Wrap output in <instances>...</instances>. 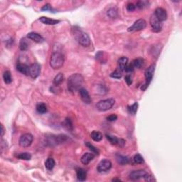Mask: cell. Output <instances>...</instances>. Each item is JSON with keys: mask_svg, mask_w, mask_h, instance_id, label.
Here are the masks:
<instances>
[{"mask_svg": "<svg viewBox=\"0 0 182 182\" xmlns=\"http://www.w3.org/2000/svg\"><path fill=\"white\" fill-rule=\"evenodd\" d=\"M83 83V77L80 73L72 74L68 79V88L71 93L79 91Z\"/></svg>", "mask_w": 182, "mask_h": 182, "instance_id": "cell-1", "label": "cell"}, {"mask_svg": "<svg viewBox=\"0 0 182 182\" xmlns=\"http://www.w3.org/2000/svg\"><path fill=\"white\" fill-rule=\"evenodd\" d=\"M73 35L78 42L84 47H88L91 45V39L86 33L83 32L78 27H73Z\"/></svg>", "mask_w": 182, "mask_h": 182, "instance_id": "cell-2", "label": "cell"}, {"mask_svg": "<svg viewBox=\"0 0 182 182\" xmlns=\"http://www.w3.org/2000/svg\"><path fill=\"white\" fill-rule=\"evenodd\" d=\"M64 56L63 55L59 52H55L51 56L50 59V65L53 69H60L63 65Z\"/></svg>", "mask_w": 182, "mask_h": 182, "instance_id": "cell-3", "label": "cell"}, {"mask_svg": "<svg viewBox=\"0 0 182 182\" xmlns=\"http://www.w3.org/2000/svg\"><path fill=\"white\" fill-rule=\"evenodd\" d=\"M67 139H68L67 136L64 135V134H59V135L50 134L49 136H47L46 140V143L49 146H56V145L65 142Z\"/></svg>", "mask_w": 182, "mask_h": 182, "instance_id": "cell-4", "label": "cell"}, {"mask_svg": "<svg viewBox=\"0 0 182 182\" xmlns=\"http://www.w3.org/2000/svg\"><path fill=\"white\" fill-rule=\"evenodd\" d=\"M154 71H155V64H152L147 68L146 71L145 72V83L142 86V91H145L149 86L150 84L151 81L153 78V76H154Z\"/></svg>", "mask_w": 182, "mask_h": 182, "instance_id": "cell-5", "label": "cell"}, {"mask_svg": "<svg viewBox=\"0 0 182 182\" xmlns=\"http://www.w3.org/2000/svg\"><path fill=\"white\" fill-rule=\"evenodd\" d=\"M115 100L113 98H108L105 100H100L96 105V108L100 111H107L111 109L115 105Z\"/></svg>", "mask_w": 182, "mask_h": 182, "instance_id": "cell-6", "label": "cell"}, {"mask_svg": "<svg viewBox=\"0 0 182 182\" xmlns=\"http://www.w3.org/2000/svg\"><path fill=\"white\" fill-rule=\"evenodd\" d=\"M147 27V22L145 19H140L138 20L134 21V24L128 28L127 31L129 32L134 31H140L144 30Z\"/></svg>", "mask_w": 182, "mask_h": 182, "instance_id": "cell-7", "label": "cell"}, {"mask_svg": "<svg viewBox=\"0 0 182 182\" xmlns=\"http://www.w3.org/2000/svg\"><path fill=\"white\" fill-rule=\"evenodd\" d=\"M33 140V137L30 133H25L21 136L19 139V144L21 147H28L32 144Z\"/></svg>", "mask_w": 182, "mask_h": 182, "instance_id": "cell-8", "label": "cell"}, {"mask_svg": "<svg viewBox=\"0 0 182 182\" xmlns=\"http://www.w3.org/2000/svg\"><path fill=\"white\" fill-rule=\"evenodd\" d=\"M150 25L152 27V29L154 32L156 33H158V32L161 31L162 29V21H160L156 17V16L154 14H152L150 17Z\"/></svg>", "mask_w": 182, "mask_h": 182, "instance_id": "cell-9", "label": "cell"}, {"mask_svg": "<svg viewBox=\"0 0 182 182\" xmlns=\"http://www.w3.org/2000/svg\"><path fill=\"white\" fill-rule=\"evenodd\" d=\"M41 73V65L39 63H33L29 66V75L33 79L39 77Z\"/></svg>", "mask_w": 182, "mask_h": 182, "instance_id": "cell-10", "label": "cell"}, {"mask_svg": "<svg viewBox=\"0 0 182 182\" xmlns=\"http://www.w3.org/2000/svg\"><path fill=\"white\" fill-rule=\"evenodd\" d=\"M112 167V163L110 160H103L98 164L97 167V172L102 173L109 171Z\"/></svg>", "mask_w": 182, "mask_h": 182, "instance_id": "cell-11", "label": "cell"}, {"mask_svg": "<svg viewBox=\"0 0 182 182\" xmlns=\"http://www.w3.org/2000/svg\"><path fill=\"white\" fill-rule=\"evenodd\" d=\"M154 15L156 16V17L159 19L160 21H164L167 19V13H166V11L164 9L162 8V7H158L155 10L154 12Z\"/></svg>", "mask_w": 182, "mask_h": 182, "instance_id": "cell-12", "label": "cell"}, {"mask_svg": "<svg viewBox=\"0 0 182 182\" xmlns=\"http://www.w3.org/2000/svg\"><path fill=\"white\" fill-rule=\"evenodd\" d=\"M147 174V172H145V170L140 169V170H135L132 172L129 175V178L131 180H138L140 179H142L145 177V175Z\"/></svg>", "mask_w": 182, "mask_h": 182, "instance_id": "cell-13", "label": "cell"}, {"mask_svg": "<svg viewBox=\"0 0 182 182\" xmlns=\"http://www.w3.org/2000/svg\"><path fill=\"white\" fill-rule=\"evenodd\" d=\"M79 93H80V98L81 100L83 101L84 103L85 104H91L92 102V99L90 96L89 93H88V91H87L85 88H81L79 90Z\"/></svg>", "mask_w": 182, "mask_h": 182, "instance_id": "cell-14", "label": "cell"}, {"mask_svg": "<svg viewBox=\"0 0 182 182\" xmlns=\"http://www.w3.org/2000/svg\"><path fill=\"white\" fill-rule=\"evenodd\" d=\"M27 38L36 43H42L44 41V38L39 33H36V32H30V33H29L27 34Z\"/></svg>", "mask_w": 182, "mask_h": 182, "instance_id": "cell-15", "label": "cell"}, {"mask_svg": "<svg viewBox=\"0 0 182 182\" xmlns=\"http://www.w3.org/2000/svg\"><path fill=\"white\" fill-rule=\"evenodd\" d=\"M94 157H95V154H93V152H91V153L87 152V153H85V154L82 156V157H81V159H80V161L82 164H83L87 165V164H89L90 162L93 160V159H94Z\"/></svg>", "mask_w": 182, "mask_h": 182, "instance_id": "cell-16", "label": "cell"}, {"mask_svg": "<svg viewBox=\"0 0 182 182\" xmlns=\"http://www.w3.org/2000/svg\"><path fill=\"white\" fill-rule=\"evenodd\" d=\"M76 175H77V179L78 181H84L86 179L87 172L82 168H78L76 169Z\"/></svg>", "mask_w": 182, "mask_h": 182, "instance_id": "cell-17", "label": "cell"}, {"mask_svg": "<svg viewBox=\"0 0 182 182\" xmlns=\"http://www.w3.org/2000/svg\"><path fill=\"white\" fill-rule=\"evenodd\" d=\"M39 21L44 24H46V25H55V24H57L60 22V20L50 19V18L46 17V16H41L39 19Z\"/></svg>", "mask_w": 182, "mask_h": 182, "instance_id": "cell-18", "label": "cell"}, {"mask_svg": "<svg viewBox=\"0 0 182 182\" xmlns=\"http://www.w3.org/2000/svg\"><path fill=\"white\" fill-rule=\"evenodd\" d=\"M16 70L19 71L20 73H23L24 75H29V66L27 65V64L21 63H18L16 65Z\"/></svg>", "mask_w": 182, "mask_h": 182, "instance_id": "cell-19", "label": "cell"}, {"mask_svg": "<svg viewBox=\"0 0 182 182\" xmlns=\"http://www.w3.org/2000/svg\"><path fill=\"white\" fill-rule=\"evenodd\" d=\"M117 63H118V67L119 69L121 71H125V67L127 66L128 63V59L125 56H122V57L120 58L117 61Z\"/></svg>", "mask_w": 182, "mask_h": 182, "instance_id": "cell-20", "label": "cell"}, {"mask_svg": "<svg viewBox=\"0 0 182 182\" xmlns=\"http://www.w3.org/2000/svg\"><path fill=\"white\" fill-rule=\"evenodd\" d=\"M95 89L94 91L95 92V93L99 95H104L105 93H107L108 92V89H107L106 86L102 84H98V85H95Z\"/></svg>", "mask_w": 182, "mask_h": 182, "instance_id": "cell-21", "label": "cell"}, {"mask_svg": "<svg viewBox=\"0 0 182 182\" xmlns=\"http://www.w3.org/2000/svg\"><path fill=\"white\" fill-rule=\"evenodd\" d=\"M116 160L118 162V164H120V165H125L129 163L130 160L128 157H125V156L121 155V154H116Z\"/></svg>", "mask_w": 182, "mask_h": 182, "instance_id": "cell-22", "label": "cell"}, {"mask_svg": "<svg viewBox=\"0 0 182 182\" xmlns=\"http://www.w3.org/2000/svg\"><path fill=\"white\" fill-rule=\"evenodd\" d=\"M92 140L95 142H100L102 140V134L98 131H93L91 134Z\"/></svg>", "mask_w": 182, "mask_h": 182, "instance_id": "cell-23", "label": "cell"}, {"mask_svg": "<svg viewBox=\"0 0 182 182\" xmlns=\"http://www.w3.org/2000/svg\"><path fill=\"white\" fill-rule=\"evenodd\" d=\"M64 80V76L63 73H59L56 76V77L53 79V85H56V86H59V85H61Z\"/></svg>", "mask_w": 182, "mask_h": 182, "instance_id": "cell-24", "label": "cell"}, {"mask_svg": "<svg viewBox=\"0 0 182 182\" xmlns=\"http://www.w3.org/2000/svg\"><path fill=\"white\" fill-rule=\"evenodd\" d=\"M29 43L28 42V41L27 40L26 38H23L20 40V42H19V48H20L21 51H27L29 48Z\"/></svg>", "mask_w": 182, "mask_h": 182, "instance_id": "cell-25", "label": "cell"}, {"mask_svg": "<svg viewBox=\"0 0 182 182\" xmlns=\"http://www.w3.org/2000/svg\"><path fill=\"white\" fill-rule=\"evenodd\" d=\"M107 14L110 18L115 19V18L117 17V16H118V11H117V9L116 7H111L108 10Z\"/></svg>", "mask_w": 182, "mask_h": 182, "instance_id": "cell-26", "label": "cell"}, {"mask_svg": "<svg viewBox=\"0 0 182 182\" xmlns=\"http://www.w3.org/2000/svg\"><path fill=\"white\" fill-rule=\"evenodd\" d=\"M144 62H145V61H144V59L142 58H137V59H134L132 61V65L134 68L140 69V68H141L143 66Z\"/></svg>", "mask_w": 182, "mask_h": 182, "instance_id": "cell-27", "label": "cell"}, {"mask_svg": "<svg viewBox=\"0 0 182 182\" xmlns=\"http://www.w3.org/2000/svg\"><path fill=\"white\" fill-rule=\"evenodd\" d=\"M36 111L40 114H45L47 112V107L45 103L40 102L36 105Z\"/></svg>", "mask_w": 182, "mask_h": 182, "instance_id": "cell-28", "label": "cell"}, {"mask_svg": "<svg viewBox=\"0 0 182 182\" xmlns=\"http://www.w3.org/2000/svg\"><path fill=\"white\" fill-rule=\"evenodd\" d=\"M56 165V162L53 158H48L45 162V166L48 170H52Z\"/></svg>", "mask_w": 182, "mask_h": 182, "instance_id": "cell-29", "label": "cell"}, {"mask_svg": "<svg viewBox=\"0 0 182 182\" xmlns=\"http://www.w3.org/2000/svg\"><path fill=\"white\" fill-rule=\"evenodd\" d=\"M3 79L6 84H10L12 82V76L10 71H4L3 74Z\"/></svg>", "mask_w": 182, "mask_h": 182, "instance_id": "cell-30", "label": "cell"}, {"mask_svg": "<svg viewBox=\"0 0 182 182\" xmlns=\"http://www.w3.org/2000/svg\"><path fill=\"white\" fill-rule=\"evenodd\" d=\"M63 126L65 129L68 130H73V123H72L71 120H70L69 118H66L64 120V122H63Z\"/></svg>", "mask_w": 182, "mask_h": 182, "instance_id": "cell-31", "label": "cell"}, {"mask_svg": "<svg viewBox=\"0 0 182 182\" xmlns=\"http://www.w3.org/2000/svg\"><path fill=\"white\" fill-rule=\"evenodd\" d=\"M18 159L21 160H30L31 159V155L30 153L29 152H24V153H20L19 154H18L16 156Z\"/></svg>", "mask_w": 182, "mask_h": 182, "instance_id": "cell-32", "label": "cell"}, {"mask_svg": "<svg viewBox=\"0 0 182 182\" xmlns=\"http://www.w3.org/2000/svg\"><path fill=\"white\" fill-rule=\"evenodd\" d=\"M137 108H138V103H137V102H134V103L133 104V105H132L131 106L127 107L128 112H129L130 114L131 115H135L137 111Z\"/></svg>", "mask_w": 182, "mask_h": 182, "instance_id": "cell-33", "label": "cell"}, {"mask_svg": "<svg viewBox=\"0 0 182 182\" xmlns=\"http://www.w3.org/2000/svg\"><path fill=\"white\" fill-rule=\"evenodd\" d=\"M85 145L88 147V148H89V149L91 151V152H93L94 154H97V155H98L99 153H100L98 149H97V147H95V146H93L91 142H85Z\"/></svg>", "mask_w": 182, "mask_h": 182, "instance_id": "cell-34", "label": "cell"}, {"mask_svg": "<svg viewBox=\"0 0 182 182\" xmlns=\"http://www.w3.org/2000/svg\"><path fill=\"white\" fill-rule=\"evenodd\" d=\"M106 137H107V139L109 140V142H110L111 144H112V145H118V142H119V140H120V139L117 138L115 136L110 135V134H106Z\"/></svg>", "mask_w": 182, "mask_h": 182, "instance_id": "cell-35", "label": "cell"}, {"mask_svg": "<svg viewBox=\"0 0 182 182\" xmlns=\"http://www.w3.org/2000/svg\"><path fill=\"white\" fill-rule=\"evenodd\" d=\"M133 160H134V163L136 164H143L145 162V160H144V158L142 157V156L140 154H137L134 155V158H133Z\"/></svg>", "mask_w": 182, "mask_h": 182, "instance_id": "cell-36", "label": "cell"}, {"mask_svg": "<svg viewBox=\"0 0 182 182\" xmlns=\"http://www.w3.org/2000/svg\"><path fill=\"white\" fill-rule=\"evenodd\" d=\"M122 76V71H120V69L116 70V71H115L114 72H112V73L111 74H110V77L113 78H115V79L121 78Z\"/></svg>", "mask_w": 182, "mask_h": 182, "instance_id": "cell-37", "label": "cell"}, {"mask_svg": "<svg viewBox=\"0 0 182 182\" xmlns=\"http://www.w3.org/2000/svg\"><path fill=\"white\" fill-rule=\"evenodd\" d=\"M41 11H50V12H54V10H53L50 4H46L45 5L43 6V7L41 8Z\"/></svg>", "mask_w": 182, "mask_h": 182, "instance_id": "cell-38", "label": "cell"}, {"mask_svg": "<svg viewBox=\"0 0 182 182\" xmlns=\"http://www.w3.org/2000/svg\"><path fill=\"white\" fill-rule=\"evenodd\" d=\"M103 55H104V53L102 51L98 52V53L96 54V59H97V61H100V62H101L102 63V62H105V61H103Z\"/></svg>", "mask_w": 182, "mask_h": 182, "instance_id": "cell-39", "label": "cell"}, {"mask_svg": "<svg viewBox=\"0 0 182 182\" xmlns=\"http://www.w3.org/2000/svg\"><path fill=\"white\" fill-rule=\"evenodd\" d=\"M136 9V6L134 5V4H132V3H130V4H127V10L128 11V12H133V11L135 10Z\"/></svg>", "mask_w": 182, "mask_h": 182, "instance_id": "cell-40", "label": "cell"}, {"mask_svg": "<svg viewBox=\"0 0 182 182\" xmlns=\"http://www.w3.org/2000/svg\"><path fill=\"white\" fill-rule=\"evenodd\" d=\"M134 66H133L132 63L129 64V65H127V66L125 67V71L127 72V73H130V72H132L134 71Z\"/></svg>", "mask_w": 182, "mask_h": 182, "instance_id": "cell-41", "label": "cell"}, {"mask_svg": "<svg viewBox=\"0 0 182 182\" xmlns=\"http://www.w3.org/2000/svg\"><path fill=\"white\" fill-rule=\"evenodd\" d=\"M144 179H145V181H155V179H154L153 176L151 175V174H148V173L146 174V175H145V177H144Z\"/></svg>", "mask_w": 182, "mask_h": 182, "instance_id": "cell-42", "label": "cell"}, {"mask_svg": "<svg viewBox=\"0 0 182 182\" xmlns=\"http://www.w3.org/2000/svg\"><path fill=\"white\" fill-rule=\"evenodd\" d=\"M117 119V116L116 115H110L108 117H107V120L109 122H114Z\"/></svg>", "mask_w": 182, "mask_h": 182, "instance_id": "cell-43", "label": "cell"}, {"mask_svg": "<svg viewBox=\"0 0 182 182\" xmlns=\"http://www.w3.org/2000/svg\"><path fill=\"white\" fill-rule=\"evenodd\" d=\"M125 80L128 85H131L132 84V79L131 76H129V75H127V76H125Z\"/></svg>", "mask_w": 182, "mask_h": 182, "instance_id": "cell-44", "label": "cell"}, {"mask_svg": "<svg viewBox=\"0 0 182 182\" xmlns=\"http://www.w3.org/2000/svg\"><path fill=\"white\" fill-rule=\"evenodd\" d=\"M135 6H136V7H137V8H139V9H140V10H141V9L144 8V7L145 6V2H144V1H138Z\"/></svg>", "mask_w": 182, "mask_h": 182, "instance_id": "cell-45", "label": "cell"}, {"mask_svg": "<svg viewBox=\"0 0 182 182\" xmlns=\"http://www.w3.org/2000/svg\"><path fill=\"white\" fill-rule=\"evenodd\" d=\"M1 137H3L4 134V132H5V131H4V126H3V125H1Z\"/></svg>", "mask_w": 182, "mask_h": 182, "instance_id": "cell-46", "label": "cell"}, {"mask_svg": "<svg viewBox=\"0 0 182 182\" xmlns=\"http://www.w3.org/2000/svg\"><path fill=\"white\" fill-rule=\"evenodd\" d=\"M112 181H121L120 179H113Z\"/></svg>", "mask_w": 182, "mask_h": 182, "instance_id": "cell-47", "label": "cell"}]
</instances>
